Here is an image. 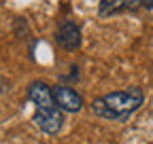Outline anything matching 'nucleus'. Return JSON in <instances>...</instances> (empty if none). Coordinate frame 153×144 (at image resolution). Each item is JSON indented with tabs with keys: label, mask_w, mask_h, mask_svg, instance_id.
Returning a JSON list of instances; mask_svg holds the SVG:
<instances>
[{
	"label": "nucleus",
	"mask_w": 153,
	"mask_h": 144,
	"mask_svg": "<svg viewBox=\"0 0 153 144\" xmlns=\"http://www.w3.org/2000/svg\"><path fill=\"white\" fill-rule=\"evenodd\" d=\"M60 47L68 49V51H76L83 43V36H81V28L76 26L74 21H64L60 28H57V34H55Z\"/></svg>",
	"instance_id": "20e7f679"
},
{
	"label": "nucleus",
	"mask_w": 153,
	"mask_h": 144,
	"mask_svg": "<svg viewBox=\"0 0 153 144\" xmlns=\"http://www.w3.org/2000/svg\"><path fill=\"white\" fill-rule=\"evenodd\" d=\"M145 102V93L140 87H128L123 91H113L102 98H96L89 106L91 112L106 121H128L132 112H136Z\"/></svg>",
	"instance_id": "f257e3e1"
},
{
	"label": "nucleus",
	"mask_w": 153,
	"mask_h": 144,
	"mask_svg": "<svg viewBox=\"0 0 153 144\" xmlns=\"http://www.w3.org/2000/svg\"><path fill=\"white\" fill-rule=\"evenodd\" d=\"M76 79H79V66H72V72H70V74H68V76H62L64 83H66V81H76Z\"/></svg>",
	"instance_id": "0eeeda50"
},
{
	"label": "nucleus",
	"mask_w": 153,
	"mask_h": 144,
	"mask_svg": "<svg viewBox=\"0 0 153 144\" xmlns=\"http://www.w3.org/2000/svg\"><path fill=\"white\" fill-rule=\"evenodd\" d=\"M51 93H53L55 106L60 108V110H64V112H79L83 108V98L68 85H53Z\"/></svg>",
	"instance_id": "7ed1b4c3"
},
{
	"label": "nucleus",
	"mask_w": 153,
	"mask_h": 144,
	"mask_svg": "<svg viewBox=\"0 0 153 144\" xmlns=\"http://www.w3.org/2000/svg\"><path fill=\"white\" fill-rule=\"evenodd\" d=\"M28 100L36 106V108H53V93H51V87L43 81H34L28 85Z\"/></svg>",
	"instance_id": "39448f33"
},
{
	"label": "nucleus",
	"mask_w": 153,
	"mask_h": 144,
	"mask_svg": "<svg viewBox=\"0 0 153 144\" xmlns=\"http://www.w3.org/2000/svg\"><path fill=\"white\" fill-rule=\"evenodd\" d=\"M32 121L43 134L55 136L64 127V110H60L57 106H53V108H36L34 115H32Z\"/></svg>",
	"instance_id": "f03ea898"
},
{
	"label": "nucleus",
	"mask_w": 153,
	"mask_h": 144,
	"mask_svg": "<svg viewBox=\"0 0 153 144\" xmlns=\"http://www.w3.org/2000/svg\"><path fill=\"white\" fill-rule=\"evenodd\" d=\"M140 4L145 9H153V0H140Z\"/></svg>",
	"instance_id": "6e6552de"
},
{
	"label": "nucleus",
	"mask_w": 153,
	"mask_h": 144,
	"mask_svg": "<svg viewBox=\"0 0 153 144\" xmlns=\"http://www.w3.org/2000/svg\"><path fill=\"white\" fill-rule=\"evenodd\" d=\"M4 87H7V83H4L2 79H0V93H2V91H4Z\"/></svg>",
	"instance_id": "1a4fd4ad"
},
{
	"label": "nucleus",
	"mask_w": 153,
	"mask_h": 144,
	"mask_svg": "<svg viewBox=\"0 0 153 144\" xmlns=\"http://www.w3.org/2000/svg\"><path fill=\"white\" fill-rule=\"evenodd\" d=\"M140 4V0H100L98 4V15L100 17H111L117 13H126V11H136Z\"/></svg>",
	"instance_id": "423d86ee"
}]
</instances>
